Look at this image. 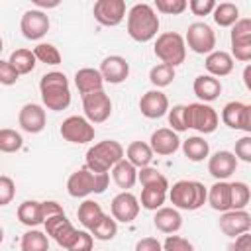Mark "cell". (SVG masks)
I'll return each mask as SVG.
<instances>
[{
  "label": "cell",
  "mask_w": 251,
  "mask_h": 251,
  "mask_svg": "<svg viewBox=\"0 0 251 251\" xmlns=\"http://www.w3.org/2000/svg\"><path fill=\"white\" fill-rule=\"evenodd\" d=\"M159 31V16L155 14L153 6L141 2L131 6L127 12V33L133 41L147 43Z\"/></svg>",
  "instance_id": "1"
},
{
  "label": "cell",
  "mask_w": 251,
  "mask_h": 251,
  "mask_svg": "<svg viewBox=\"0 0 251 251\" xmlns=\"http://www.w3.org/2000/svg\"><path fill=\"white\" fill-rule=\"evenodd\" d=\"M39 92H41V102L47 110L61 112L69 108L71 104V90H69V80L63 73H47L39 80Z\"/></svg>",
  "instance_id": "2"
},
{
  "label": "cell",
  "mask_w": 251,
  "mask_h": 251,
  "mask_svg": "<svg viewBox=\"0 0 251 251\" xmlns=\"http://www.w3.org/2000/svg\"><path fill=\"white\" fill-rule=\"evenodd\" d=\"M110 176L108 173H94L86 167L75 171L67 180V192L73 198H84L88 194H102L108 188Z\"/></svg>",
  "instance_id": "3"
},
{
  "label": "cell",
  "mask_w": 251,
  "mask_h": 251,
  "mask_svg": "<svg viewBox=\"0 0 251 251\" xmlns=\"http://www.w3.org/2000/svg\"><path fill=\"white\" fill-rule=\"evenodd\" d=\"M206 194H208V188L198 180H178L169 190V198L173 206L188 212L202 208L206 204Z\"/></svg>",
  "instance_id": "4"
},
{
  "label": "cell",
  "mask_w": 251,
  "mask_h": 251,
  "mask_svg": "<svg viewBox=\"0 0 251 251\" xmlns=\"http://www.w3.org/2000/svg\"><path fill=\"white\" fill-rule=\"evenodd\" d=\"M122 159H124L122 143H118L114 139H104L86 151V165L84 167L94 171V173H108Z\"/></svg>",
  "instance_id": "5"
},
{
  "label": "cell",
  "mask_w": 251,
  "mask_h": 251,
  "mask_svg": "<svg viewBox=\"0 0 251 251\" xmlns=\"http://www.w3.org/2000/svg\"><path fill=\"white\" fill-rule=\"evenodd\" d=\"M155 55L157 59H161L163 65H169V67H176L180 63H184V57H186V43H184V37L176 31H165L157 37L155 41Z\"/></svg>",
  "instance_id": "6"
},
{
  "label": "cell",
  "mask_w": 251,
  "mask_h": 251,
  "mask_svg": "<svg viewBox=\"0 0 251 251\" xmlns=\"http://www.w3.org/2000/svg\"><path fill=\"white\" fill-rule=\"evenodd\" d=\"M218 114L212 106L204 104V102H192L188 106H184V124L186 129L192 127L200 133H212L218 127Z\"/></svg>",
  "instance_id": "7"
},
{
  "label": "cell",
  "mask_w": 251,
  "mask_h": 251,
  "mask_svg": "<svg viewBox=\"0 0 251 251\" xmlns=\"http://www.w3.org/2000/svg\"><path fill=\"white\" fill-rule=\"evenodd\" d=\"M184 43H188V47L198 53V55H208L214 51L216 47V33L212 31V27L204 22H194L188 25L186 29V39Z\"/></svg>",
  "instance_id": "8"
},
{
  "label": "cell",
  "mask_w": 251,
  "mask_h": 251,
  "mask_svg": "<svg viewBox=\"0 0 251 251\" xmlns=\"http://www.w3.org/2000/svg\"><path fill=\"white\" fill-rule=\"evenodd\" d=\"M231 55L243 63L251 61V20L249 18H239L231 27Z\"/></svg>",
  "instance_id": "9"
},
{
  "label": "cell",
  "mask_w": 251,
  "mask_h": 251,
  "mask_svg": "<svg viewBox=\"0 0 251 251\" xmlns=\"http://www.w3.org/2000/svg\"><path fill=\"white\" fill-rule=\"evenodd\" d=\"M82 110L90 124H102L112 114V100L104 90L82 96Z\"/></svg>",
  "instance_id": "10"
},
{
  "label": "cell",
  "mask_w": 251,
  "mask_h": 251,
  "mask_svg": "<svg viewBox=\"0 0 251 251\" xmlns=\"http://www.w3.org/2000/svg\"><path fill=\"white\" fill-rule=\"evenodd\" d=\"M61 137L69 143H88L94 139V126L82 116H69L61 124Z\"/></svg>",
  "instance_id": "11"
},
{
  "label": "cell",
  "mask_w": 251,
  "mask_h": 251,
  "mask_svg": "<svg viewBox=\"0 0 251 251\" xmlns=\"http://www.w3.org/2000/svg\"><path fill=\"white\" fill-rule=\"evenodd\" d=\"M222 120L231 129H241L245 133L251 131V106L243 102H227L222 110Z\"/></svg>",
  "instance_id": "12"
},
{
  "label": "cell",
  "mask_w": 251,
  "mask_h": 251,
  "mask_svg": "<svg viewBox=\"0 0 251 251\" xmlns=\"http://www.w3.org/2000/svg\"><path fill=\"white\" fill-rule=\"evenodd\" d=\"M92 14L98 24L114 27L122 24V20L126 18V2L124 0H98L94 4Z\"/></svg>",
  "instance_id": "13"
},
{
  "label": "cell",
  "mask_w": 251,
  "mask_h": 251,
  "mask_svg": "<svg viewBox=\"0 0 251 251\" xmlns=\"http://www.w3.org/2000/svg\"><path fill=\"white\" fill-rule=\"evenodd\" d=\"M43 226H45V235H51L63 249H67L73 243V239L76 237V233H78V229L73 227V224L67 220L65 214L47 218L43 222Z\"/></svg>",
  "instance_id": "14"
},
{
  "label": "cell",
  "mask_w": 251,
  "mask_h": 251,
  "mask_svg": "<svg viewBox=\"0 0 251 251\" xmlns=\"http://www.w3.org/2000/svg\"><path fill=\"white\" fill-rule=\"evenodd\" d=\"M110 210H112V218H114L116 222L129 224V222H133V220L137 218V214H139V200H137L131 192L124 190V192H120V194L114 196V200H112V204H110Z\"/></svg>",
  "instance_id": "15"
},
{
  "label": "cell",
  "mask_w": 251,
  "mask_h": 251,
  "mask_svg": "<svg viewBox=\"0 0 251 251\" xmlns=\"http://www.w3.org/2000/svg\"><path fill=\"white\" fill-rule=\"evenodd\" d=\"M20 29L25 39H41L49 31V16L43 10H27L22 16Z\"/></svg>",
  "instance_id": "16"
},
{
  "label": "cell",
  "mask_w": 251,
  "mask_h": 251,
  "mask_svg": "<svg viewBox=\"0 0 251 251\" xmlns=\"http://www.w3.org/2000/svg\"><path fill=\"white\" fill-rule=\"evenodd\" d=\"M220 229L227 237H237L251 229V216L247 210H227L220 218Z\"/></svg>",
  "instance_id": "17"
},
{
  "label": "cell",
  "mask_w": 251,
  "mask_h": 251,
  "mask_svg": "<svg viewBox=\"0 0 251 251\" xmlns=\"http://www.w3.org/2000/svg\"><path fill=\"white\" fill-rule=\"evenodd\" d=\"M45 122H47V118H45L43 106L33 104V102L24 104L22 110H20V114H18V124L27 133H39V131H43Z\"/></svg>",
  "instance_id": "18"
},
{
  "label": "cell",
  "mask_w": 251,
  "mask_h": 251,
  "mask_svg": "<svg viewBox=\"0 0 251 251\" xmlns=\"http://www.w3.org/2000/svg\"><path fill=\"white\" fill-rule=\"evenodd\" d=\"M98 73L102 75V78H104L106 82H110V84H120V82H124V80L127 78V75H129V63H127L124 57H120V55H110V57H106V59L100 63Z\"/></svg>",
  "instance_id": "19"
},
{
  "label": "cell",
  "mask_w": 251,
  "mask_h": 251,
  "mask_svg": "<svg viewBox=\"0 0 251 251\" xmlns=\"http://www.w3.org/2000/svg\"><path fill=\"white\" fill-rule=\"evenodd\" d=\"M139 110L145 118L157 120L169 112V98L161 90H147L139 100Z\"/></svg>",
  "instance_id": "20"
},
{
  "label": "cell",
  "mask_w": 251,
  "mask_h": 251,
  "mask_svg": "<svg viewBox=\"0 0 251 251\" xmlns=\"http://www.w3.org/2000/svg\"><path fill=\"white\" fill-rule=\"evenodd\" d=\"M237 169V159L231 151H216L208 159V173L216 180H226L229 178Z\"/></svg>",
  "instance_id": "21"
},
{
  "label": "cell",
  "mask_w": 251,
  "mask_h": 251,
  "mask_svg": "<svg viewBox=\"0 0 251 251\" xmlns=\"http://www.w3.org/2000/svg\"><path fill=\"white\" fill-rule=\"evenodd\" d=\"M149 147L153 153L157 155H173L178 151L180 147V139L178 135L171 129V127H159L151 133V139H149Z\"/></svg>",
  "instance_id": "22"
},
{
  "label": "cell",
  "mask_w": 251,
  "mask_h": 251,
  "mask_svg": "<svg viewBox=\"0 0 251 251\" xmlns=\"http://www.w3.org/2000/svg\"><path fill=\"white\" fill-rule=\"evenodd\" d=\"M75 84H76L78 92L84 96V94L102 90V86H104V78H102V75L98 73V69L84 67V69H78V71L75 73Z\"/></svg>",
  "instance_id": "23"
},
{
  "label": "cell",
  "mask_w": 251,
  "mask_h": 251,
  "mask_svg": "<svg viewBox=\"0 0 251 251\" xmlns=\"http://www.w3.org/2000/svg\"><path fill=\"white\" fill-rule=\"evenodd\" d=\"M194 94L206 104V102H212L216 100L220 94H222V82L216 78V76H210V75H200L194 78Z\"/></svg>",
  "instance_id": "24"
},
{
  "label": "cell",
  "mask_w": 251,
  "mask_h": 251,
  "mask_svg": "<svg viewBox=\"0 0 251 251\" xmlns=\"http://www.w3.org/2000/svg\"><path fill=\"white\" fill-rule=\"evenodd\" d=\"M153 224H155V227H157L159 231H163V233H175V231L180 229L182 218H180V214H178L175 208L161 206L159 210H155Z\"/></svg>",
  "instance_id": "25"
},
{
  "label": "cell",
  "mask_w": 251,
  "mask_h": 251,
  "mask_svg": "<svg viewBox=\"0 0 251 251\" xmlns=\"http://www.w3.org/2000/svg\"><path fill=\"white\" fill-rule=\"evenodd\" d=\"M204 65H206V71L210 73V76H226V75H229L233 71V59L226 51L208 53Z\"/></svg>",
  "instance_id": "26"
},
{
  "label": "cell",
  "mask_w": 251,
  "mask_h": 251,
  "mask_svg": "<svg viewBox=\"0 0 251 251\" xmlns=\"http://www.w3.org/2000/svg\"><path fill=\"white\" fill-rule=\"evenodd\" d=\"M206 200L210 202V206L216 210V212H227L231 210L229 206V182L226 180H218L210 186L208 194H206Z\"/></svg>",
  "instance_id": "27"
},
{
  "label": "cell",
  "mask_w": 251,
  "mask_h": 251,
  "mask_svg": "<svg viewBox=\"0 0 251 251\" xmlns=\"http://www.w3.org/2000/svg\"><path fill=\"white\" fill-rule=\"evenodd\" d=\"M126 161H129L135 169H143L149 167V163L153 161V151L149 147V143L143 141H131L126 149Z\"/></svg>",
  "instance_id": "28"
},
{
  "label": "cell",
  "mask_w": 251,
  "mask_h": 251,
  "mask_svg": "<svg viewBox=\"0 0 251 251\" xmlns=\"http://www.w3.org/2000/svg\"><path fill=\"white\" fill-rule=\"evenodd\" d=\"M112 178H114V182H116L120 188L127 190V188H131V186L137 182V169H135L129 161L122 159V161H118V163L112 167Z\"/></svg>",
  "instance_id": "29"
},
{
  "label": "cell",
  "mask_w": 251,
  "mask_h": 251,
  "mask_svg": "<svg viewBox=\"0 0 251 251\" xmlns=\"http://www.w3.org/2000/svg\"><path fill=\"white\" fill-rule=\"evenodd\" d=\"M18 220L27 226V227H35L39 224H43V210H41V202L37 200H25L18 206Z\"/></svg>",
  "instance_id": "30"
},
{
  "label": "cell",
  "mask_w": 251,
  "mask_h": 251,
  "mask_svg": "<svg viewBox=\"0 0 251 251\" xmlns=\"http://www.w3.org/2000/svg\"><path fill=\"white\" fill-rule=\"evenodd\" d=\"M76 218H78V222L82 224V227H86L88 231L104 218V212H102V208H100V204L98 202H94V200H84L80 206H78V210H76Z\"/></svg>",
  "instance_id": "31"
},
{
  "label": "cell",
  "mask_w": 251,
  "mask_h": 251,
  "mask_svg": "<svg viewBox=\"0 0 251 251\" xmlns=\"http://www.w3.org/2000/svg\"><path fill=\"white\" fill-rule=\"evenodd\" d=\"M182 153H184V157H186L188 161L200 163V161H204V159L208 157L210 145H208L206 139H202V137H198V135H192V137H188V139L182 141Z\"/></svg>",
  "instance_id": "32"
},
{
  "label": "cell",
  "mask_w": 251,
  "mask_h": 251,
  "mask_svg": "<svg viewBox=\"0 0 251 251\" xmlns=\"http://www.w3.org/2000/svg\"><path fill=\"white\" fill-rule=\"evenodd\" d=\"M214 22L220 25V27H231L237 20H239V8L231 2H222V4H216L214 8Z\"/></svg>",
  "instance_id": "33"
},
{
  "label": "cell",
  "mask_w": 251,
  "mask_h": 251,
  "mask_svg": "<svg viewBox=\"0 0 251 251\" xmlns=\"http://www.w3.org/2000/svg\"><path fill=\"white\" fill-rule=\"evenodd\" d=\"M8 63L14 67V71L18 75H27L35 69V57H33V51L29 49H16L12 51Z\"/></svg>",
  "instance_id": "34"
},
{
  "label": "cell",
  "mask_w": 251,
  "mask_h": 251,
  "mask_svg": "<svg viewBox=\"0 0 251 251\" xmlns=\"http://www.w3.org/2000/svg\"><path fill=\"white\" fill-rule=\"evenodd\" d=\"M22 251H49V237L39 229H29L22 235Z\"/></svg>",
  "instance_id": "35"
},
{
  "label": "cell",
  "mask_w": 251,
  "mask_h": 251,
  "mask_svg": "<svg viewBox=\"0 0 251 251\" xmlns=\"http://www.w3.org/2000/svg\"><path fill=\"white\" fill-rule=\"evenodd\" d=\"M167 190L161 186H143L141 190V206L145 210H159L165 204Z\"/></svg>",
  "instance_id": "36"
},
{
  "label": "cell",
  "mask_w": 251,
  "mask_h": 251,
  "mask_svg": "<svg viewBox=\"0 0 251 251\" xmlns=\"http://www.w3.org/2000/svg\"><path fill=\"white\" fill-rule=\"evenodd\" d=\"M251 192L249 186L245 182H229V206L231 210H245V206L249 204Z\"/></svg>",
  "instance_id": "37"
},
{
  "label": "cell",
  "mask_w": 251,
  "mask_h": 251,
  "mask_svg": "<svg viewBox=\"0 0 251 251\" xmlns=\"http://www.w3.org/2000/svg\"><path fill=\"white\" fill-rule=\"evenodd\" d=\"M137 180L141 182V186H161V188H165V190L169 188L167 176H165L159 169H153V167H143V169H139Z\"/></svg>",
  "instance_id": "38"
},
{
  "label": "cell",
  "mask_w": 251,
  "mask_h": 251,
  "mask_svg": "<svg viewBox=\"0 0 251 251\" xmlns=\"http://www.w3.org/2000/svg\"><path fill=\"white\" fill-rule=\"evenodd\" d=\"M116 233H118V224H116L114 218H110V216H106V214H104V218L90 229V235H92L94 239H100V241H110V239L116 237Z\"/></svg>",
  "instance_id": "39"
},
{
  "label": "cell",
  "mask_w": 251,
  "mask_h": 251,
  "mask_svg": "<svg viewBox=\"0 0 251 251\" xmlns=\"http://www.w3.org/2000/svg\"><path fill=\"white\" fill-rule=\"evenodd\" d=\"M22 145H24V139L16 129H10V127L0 129V151L2 153H16L22 149Z\"/></svg>",
  "instance_id": "40"
},
{
  "label": "cell",
  "mask_w": 251,
  "mask_h": 251,
  "mask_svg": "<svg viewBox=\"0 0 251 251\" xmlns=\"http://www.w3.org/2000/svg\"><path fill=\"white\" fill-rule=\"evenodd\" d=\"M173 78H175V69L169 67V65L159 63V65H155V67L149 71V80H151V84L157 86V88L169 86V84L173 82Z\"/></svg>",
  "instance_id": "41"
},
{
  "label": "cell",
  "mask_w": 251,
  "mask_h": 251,
  "mask_svg": "<svg viewBox=\"0 0 251 251\" xmlns=\"http://www.w3.org/2000/svg\"><path fill=\"white\" fill-rule=\"evenodd\" d=\"M33 57H35V61H41L45 65H59L61 63V53L51 43H37L33 47Z\"/></svg>",
  "instance_id": "42"
},
{
  "label": "cell",
  "mask_w": 251,
  "mask_h": 251,
  "mask_svg": "<svg viewBox=\"0 0 251 251\" xmlns=\"http://www.w3.org/2000/svg\"><path fill=\"white\" fill-rule=\"evenodd\" d=\"M155 8H157L161 14L176 16V14H182V12L188 8V2H186V0H157V2H155Z\"/></svg>",
  "instance_id": "43"
},
{
  "label": "cell",
  "mask_w": 251,
  "mask_h": 251,
  "mask_svg": "<svg viewBox=\"0 0 251 251\" xmlns=\"http://www.w3.org/2000/svg\"><path fill=\"white\" fill-rule=\"evenodd\" d=\"M169 126L171 129L176 133V131H186V124H184V104H176L173 106L169 112Z\"/></svg>",
  "instance_id": "44"
},
{
  "label": "cell",
  "mask_w": 251,
  "mask_h": 251,
  "mask_svg": "<svg viewBox=\"0 0 251 251\" xmlns=\"http://www.w3.org/2000/svg\"><path fill=\"white\" fill-rule=\"evenodd\" d=\"M161 245H163V251H194V245L180 235H169Z\"/></svg>",
  "instance_id": "45"
},
{
  "label": "cell",
  "mask_w": 251,
  "mask_h": 251,
  "mask_svg": "<svg viewBox=\"0 0 251 251\" xmlns=\"http://www.w3.org/2000/svg\"><path fill=\"white\" fill-rule=\"evenodd\" d=\"M16 196V184L10 176L0 175V206H6L14 200Z\"/></svg>",
  "instance_id": "46"
},
{
  "label": "cell",
  "mask_w": 251,
  "mask_h": 251,
  "mask_svg": "<svg viewBox=\"0 0 251 251\" xmlns=\"http://www.w3.org/2000/svg\"><path fill=\"white\" fill-rule=\"evenodd\" d=\"M92 243H94L92 235H90L88 231H84V229H78L76 237H75L73 243L67 247V251H92Z\"/></svg>",
  "instance_id": "47"
},
{
  "label": "cell",
  "mask_w": 251,
  "mask_h": 251,
  "mask_svg": "<svg viewBox=\"0 0 251 251\" xmlns=\"http://www.w3.org/2000/svg\"><path fill=\"white\" fill-rule=\"evenodd\" d=\"M235 159H241L245 163H251V137L243 135L241 139L235 141Z\"/></svg>",
  "instance_id": "48"
},
{
  "label": "cell",
  "mask_w": 251,
  "mask_h": 251,
  "mask_svg": "<svg viewBox=\"0 0 251 251\" xmlns=\"http://www.w3.org/2000/svg\"><path fill=\"white\" fill-rule=\"evenodd\" d=\"M18 78H20V75L14 71V67L8 61H2L0 59V84L12 86V84L18 82Z\"/></svg>",
  "instance_id": "49"
},
{
  "label": "cell",
  "mask_w": 251,
  "mask_h": 251,
  "mask_svg": "<svg viewBox=\"0 0 251 251\" xmlns=\"http://www.w3.org/2000/svg\"><path fill=\"white\" fill-rule=\"evenodd\" d=\"M188 8L194 16H208L214 12L216 8V2L214 0H190L188 2Z\"/></svg>",
  "instance_id": "50"
},
{
  "label": "cell",
  "mask_w": 251,
  "mask_h": 251,
  "mask_svg": "<svg viewBox=\"0 0 251 251\" xmlns=\"http://www.w3.org/2000/svg\"><path fill=\"white\" fill-rule=\"evenodd\" d=\"M135 251H163V245L155 237H143L135 243Z\"/></svg>",
  "instance_id": "51"
},
{
  "label": "cell",
  "mask_w": 251,
  "mask_h": 251,
  "mask_svg": "<svg viewBox=\"0 0 251 251\" xmlns=\"http://www.w3.org/2000/svg\"><path fill=\"white\" fill-rule=\"evenodd\" d=\"M41 210H43V222H45L47 218H53V216L65 214V212H63V208H61V204H59V202H55V200H45V202H41Z\"/></svg>",
  "instance_id": "52"
},
{
  "label": "cell",
  "mask_w": 251,
  "mask_h": 251,
  "mask_svg": "<svg viewBox=\"0 0 251 251\" xmlns=\"http://www.w3.org/2000/svg\"><path fill=\"white\" fill-rule=\"evenodd\" d=\"M229 251H251V235H249V231L237 235L235 243L229 247Z\"/></svg>",
  "instance_id": "53"
},
{
  "label": "cell",
  "mask_w": 251,
  "mask_h": 251,
  "mask_svg": "<svg viewBox=\"0 0 251 251\" xmlns=\"http://www.w3.org/2000/svg\"><path fill=\"white\" fill-rule=\"evenodd\" d=\"M35 4H37V6H41V8H55V6H59V2H57V0H53V2H45V0H35Z\"/></svg>",
  "instance_id": "54"
},
{
  "label": "cell",
  "mask_w": 251,
  "mask_h": 251,
  "mask_svg": "<svg viewBox=\"0 0 251 251\" xmlns=\"http://www.w3.org/2000/svg\"><path fill=\"white\" fill-rule=\"evenodd\" d=\"M243 78H245V86L251 90V67H245V71H243Z\"/></svg>",
  "instance_id": "55"
},
{
  "label": "cell",
  "mask_w": 251,
  "mask_h": 251,
  "mask_svg": "<svg viewBox=\"0 0 251 251\" xmlns=\"http://www.w3.org/2000/svg\"><path fill=\"white\" fill-rule=\"evenodd\" d=\"M2 239H4V231H2V227H0V243H2Z\"/></svg>",
  "instance_id": "56"
},
{
  "label": "cell",
  "mask_w": 251,
  "mask_h": 251,
  "mask_svg": "<svg viewBox=\"0 0 251 251\" xmlns=\"http://www.w3.org/2000/svg\"><path fill=\"white\" fill-rule=\"evenodd\" d=\"M2 49H4V47H2V37H0V53H2Z\"/></svg>",
  "instance_id": "57"
}]
</instances>
